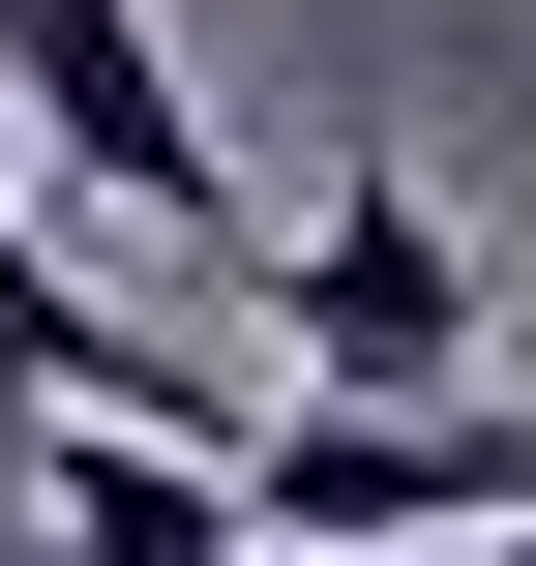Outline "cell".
Listing matches in <instances>:
<instances>
[{
  "label": "cell",
  "mask_w": 536,
  "mask_h": 566,
  "mask_svg": "<svg viewBox=\"0 0 536 566\" xmlns=\"http://www.w3.org/2000/svg\"><path fill=\"white\" fill-rule=\"evenodd\" d=\"M60 418H209V388H179V358L30 239V179H0V448H60Z\"/></svg>",
  "instance_id": "277c9868"
},
{
  "label": "cell",
  "mask_w": 536,
  "mask_h": 566,
  "mask_svg": "<svg viewBox=\"0 0 536 566\" xmlns=\"http://www.w3.org/2000/svg\"><path fill=\"white\" fill-rule=\"evenodd\" d=\"M0 149H60L119 239H179V269H269V209H239V149L179 119V30L149 0H0Z\"/></svg>",
  "instance_id": "6da1fadb"
},
{
  "label": "cell",
  "mask_w": 536,
  "mask_h": 566,
  "mask_svg": "<svg viewBox=\"0 0 536 566\" xmlns=\"http://www.w3.org/2000/svg\"><path fill=\"white\" fill-rule=\"evenodd\" d=\"M30 507H60V566H269L239 418H60V448H30Z\"/></svg>",
  "instance_id": "3957f363"
},
{
  "label": "cell",
  "mask_w": 536,
  "mask_h": 566,
  "mask_svg": "<svg viewBox=\"0 0 536 566\" xmlns=\"http://www.w3.org/2000/svg\"><path fill=\"white\" fill-rule=\"evenodd\" d=\"M269 328H298L328 388H477V358H507V298H477V239L418 209V149H358V179H328V209L269 239Z\"/></svg>",
  "instance_id": "7a4b0ae2"
},
{
  "label": "cell",
  "mask_w": 536,
  "mask_h": 566,
  "mask_svg": "<svg viewBox=\"0 0 536 566\" xmlns=\"http://www.w3.org/2000/svg\"><path fill=\"white\" fill-rule=\"evenodd\" d=\"M358 566H448V537H358Z\"/></svg>",
  "instance_id": "5b68a950"
}]
</instances>
